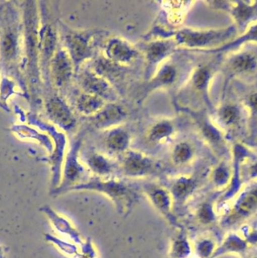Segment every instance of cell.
I'll use <instances>...</instances> for the list:
<instances>
[{
  "label": "cell",
  "instance_id": "1",
  "mask_svg": "<svg viewBox=\"0 0 257 258\" xmlns=\"http://www.w3.org/2000/svg\"><path fill=\"white\" fill-rule=\"evenodd\" d=\"M24 27L19 3L0 2V74L13 80L30 102L23 71Z\"/></svg>",
  "mask_w": 257,
  "mask_h": 258
},
{
  "label": "cell",
  "instance_id": "2",
  "mask_svg": "<svg viewBox=\"0 0 257 258\" xmlns=\"http://www.w3.org/2000/svg\"><path fill=\"white\" fill-rule=\"evenodd\" d=\"M19 3L24 27V63L23 71L28 87L30 102L39 99L42 84L39 67V29L40 17L38 2L23 1Z\"/></svg>",
  "mask_w": 257,
  "mask_h": 258
},
{
  "label": "cell",
  "instance_id": "3",
  "mask_svg": "<svg viewBox=\"0 0 257 258\" xmlns=\"http://www.w3.org/2000/svg\"><path fill=\"white\" fill-rule=\"evenodd\" d=\"M93 191L107 198L119 215L127 217L141 199V186L124 179L93 176L71 188V191Z\"/></svg>",
  "mask_w": 257,
  "mask_h": 258
},
{
  "label": "cell",
  "instance_id": "4",
  "mask_svg": "<svg viewBox=\"0 0 257 258\" xmlns=\"http://www.w3.org/2000/svg\"><path fill=\"white\" fill-rule=\"evenodd\" d=\"M237 30L234 25L213 29L185 28L177 34L175 42L190 49H217L235 38Z\"/></svg>",
  "mask_w": 257,
  "mask_h": 258
},
{
  "label": "cell",
  "instance_id": "5",
  "mask_svg": "<svg viewBox=\"0 0 257 258\" xmlns=\"http://www.w3.org/2000/svg\"><path fill=\"white\" fill-rule=\"evenodd\" d=\"M40 17L39 29V67L42 84L49 86L51 83L49 66L57 49V32L51 19L45 3L38 2Z\"/></svg>",
  "mask_w": 257,
  "mask_h": 258
},
{
  "label": "cell",
  "instance_id": "6",
  "mask_svg": "<svg viewBox=\"0 0 257 258\" xmlns=\"http://www.w3.org/2000/svg\"><path fill=\"white\" fill-rule=\"evenodd\" d=\"M234 198L231 209L221 221L224 227L230 228L257 212V180L248 182Z\"/></svg>",
  "mask_w": 257,
  "mask_h": 258
},
{
  "label": "cell",
  "instance_id": "7",
  "mask_svg": "<svg viewBox=\"0 0 257 258\" xmlns=\"http://www.w3.org/2000/svg\"><path fill=\"white\" fill-rule=\"evenodd\" d=\"M142 194L146 196L153 208L172 227H179L181 223L173 211V202L170 193L163 184L155 182H145L141 185Z\"/></svg>",
  "mask_w": 257,
  "mask_h": 258
},
{
  "label": "cell",
  "instance_id": "8",
  "mask_svg": "<svg viewBox=\"0 0 257 258\" xmlns=\"http://www.w3.org/2000/svg\"><path fill=\"white\" fill-rule=\"evenodd\" d=\"M212 8L226 12L237 31H245L257 22V1H213L207 2Z\"/></svg>",
  "mask_w": 257,
  "mask_h": 258
},
{
  "label": "cell",
  "instance_id": "9",
  "mask_svg": "<svg viewBox=\"0 0 257 258\" xmlns=\"http://www.w3.org/2000/svg\"><path fill=\"white\" fill-rule=\"evenodd\" d=\"M119 170L122 176L128 179H145L161 174L163 168L144 154L130 151L122 158Z\"/></svg>",
  "mask_w": 257,
  "mask_h": 258
},
{
  "label": "cell",
  "instance_id": "10",
  "mask_svg": "<svg viewBox=\"0 0 257 258\" xmlns=\"http://www.w3.org/2000/svg\"><path fill=\"white\" fill-rule=\"evenodd\" d=\"M162 184L172 196L174 213L178 217L198 189L199 180L194 175H180L166 179Z\"/></svg>",
  "mask_w": 257,
  "mask_h": 258
},
{
  "label": "cell",
  "instance_id": "11",
  "mask_svg": "<svg viewBox=\"0 0 257 258\" xmlns=\"http://www.w3.org/2000/svg\"><path fill=\"white\" fill-rule=\"evenodd\" d=\"M253 155L251 151L244 145L237 143L232 150V168L229 184L221 198V202L231 200L237 196L242 188L241 167L246 160Z\"/></svg>",
  "mask_w": 257,
  "mask_h": 258
},
{
  "label": "cell",
  "instance_id": "12",
  "mask_svg": "<svg viewBox=\"0 0 257 258\" xmlns=\"http://www.w3.org/2000/svg\"><path fill=\"white\" fill-rule=\"evenodd\" d=\"M74 64L63 48H57L49 66L51 82L58 88L66 86L71 81L74 73Z\"/></svg>",
  "mask_w": 257,
  "mask_h": 258
},
{
  "label": "cell",
  "instance_id": "13",
  "mask_svg": "<svg viewBox=\"0 0 257 258\" xmlns=\"http://www.w3.org/2000/svg\"><path fill=\"white\" fill-rule=\"evenodd\" d=\"M47 117L53 123L65 131H69L75 123L72 111L66 102L57 95H51L45 102Z\"/></svg>",
  "mask_w": 257,
  "mask_h": 258
},
{
  "label": "cell",
  "instance_id": "14",
  "mask_svg": "<svg viewBox=\"0 0 257 258\" xmlns=\"http://www.w3.org/2000/svg\"><path fill=\"white\" fill-rule=\"evenodd\" d=\"M80 83L85 93L95 95L104 100L116 99V95L110 84L98 73L86 71L81 75Z\"/></svg>",
  "mask_w": 257,
  "mask_h": 258
},
{
  "label": "cell",
  "instance_id": "15",
  "mask_svg": "<svg viewBox=\"0 0 257 258\" xmlns=\"http://www.w3.org/2000/svg\"><path fill=\"white\" fill-rule=\"evenodd\" d=\"M65 49L71 56L74 66L83 62L92 55V50L84 36L77 33L65 32Z\"/></svg>",
  "mask_w": 257,
  "mask_h": 258
},
{
  "label": "cell",
  "instance_id": "16",
  "mask_svg": "<svg viewBox=\"0 0 257 258\" xmlns=\"http://www.w3.org/2000/svg\"><path fill=\"white\" fill-rule=\"evenodd\" d=\"M39 211L43 213L50 220V223L54 226L55 230L59 233L72 240L76 244L81 245L83 240L80 232L76 229L75 226L70 222L69 220L65 218L60 214H57L51 207L48 205H44L39 208Z\"/></svg>",
  "mask_w": 257,
  "mask_h": 258
},
{
  "label": "cell",
  "instance_id": "17",
  "mask_svg": "<svg viewBox=\"0 0 257 258\" xmlns=\"http://www.w3.org/2000/svg\"><path fill=\"white\" fill-rule=\"evenodd\" d=\"M105 53L109 61L118 64H128L138 56V52L130 43L119 38H113L106 46Z\"/></svg>",
  "mask_w": 257,
  "mask_h": 258
},
{
  "label": "cell",
  "instance_id": "18",
  "mask_svg": "<svg viewBox=\"0 0 257 258\" xmlns=\"http://www.w3.org/2000/svg\"><path fill=\"white\" fill-rule=\"evenodd\" d=\"M193 250L187 230L181 224L175 229V235L171 241L168 258H190Z\"/></svg>",
  "mask_w": 257,
  "mask_h": 258
},
{
  "label": "cell",
  "instance_id": "19",
  "mask_svg": "<svg viewBox=\"0 0 257 258\" xmlns=\"http://www.w3.org/2000/svg\"><path fill=\"white\" fill-rule=\"evenodd\" d=\"M125 117V111L122 107L114 103L105 105L94 117V123L97 128H105L119 123Z\"/></svg>",
  "mask_w": 257,
  "mask_h": 258
},
{
  "label": "cell",
  "instance_id": "20",
  "mask_svg": "<svg viewBox=\"0 0 257 258\" xmlns=\"http://www.w3.org/2000/svg\"><path fill=\"white\" fill-rule=\"evenodd\" d=\"M244 237L237 233H230L219 246L216 247L210 258H218L228 253H243L248 247Z\"/></svg>",
  "mask_w": 257,
  "mask_h": 258
},
{
  "label": "cell",
  "instance_id": "21",
  "mask_svg": "<svg viewBox=\"0 0 257 258\" xmlns=\"http://www.w3.org/2000/svg\"><path fill=\"white\" fill-rule=\"evenodd\" d=\"M246 43L257 44V22L248 27L240 36L233 39L223 46L210 51L212 52H233Z\"/></svg>",
  "mask_w": 257,
  "mask_h": 258
},
{
  "label": "cell",
  "instance_id": "22",
  "mask_svg": "<svg viewBox=\"0 0 257 258\" xmlns=\"http://www.w3.org/2000/svg\"><path fill=\"white\" fill-rule=\"evenodd\" d=\"M86 164L97 177H111L116 169L112 161L98 153L91 154L86 159Z\"/></svg>",
  "mask_w": 257,
  "mask_h": 258
},
{
  "label": "cell",
  "instance_id": "23",
  "mask_svg": "<svg viewBox=\"0 0 257 258\" xmlns=\"http://www.w3.org/2000/svg\"><path fill=\"white\" fill-rule=\"evenodd\" d=\"M175 43L171 40H160L151 43L146 49V58L151 66L158 64L175 49Z\"/></svg>",
  "mask_w": 257,
  "mask_h": 258
},
{
  "label": "cell",
  "instance_id": "24",
  "mask_svg": "<svg viewBox=\"0 0 257 258\" xmlns=\"http://www.w3.org/2000/svg\"><path fill=\"white\" fill-rule=\"evenodd\" d=\"M104 106V99L87 93L80 95L76 103L79 112L86 116L96 115Z\"/></svg>",
  "mask_w": 257,
  "mask_h": 258
},
{
  "label": "cell",
  "instance_id": "25",
  "mask_svg": "<svg viewBox=\"0 0 257 258\" xmlns=\"http://www.w3.org/2000/svg\"><path fill=\"white\" fill-rule=\"evenodd\" d=\"M10 131L15 134L18 138L22 140H34L39 142V144L45 148L50 154L53 152L52 145L49 139L35 131L32 126L27 125L15 124L11 126Z\"/></svg>",
  "mask_w": 257,
  "mask_h": 258
},
{
  "label": "cell",
  "instance_id": "26",
  "mask_svg": "<svg viewBox=\"0 0 257 258\" xmlns=\"http://www.w3.org/2000/svg\"><path fill=\"white\" fill-rule=\"evenodd\" d=\"M231 66L237 73H250L257 69V59L250 53L237 54L231 59Z\"/></svg>",
  "mask_w": 257,
  "mask_h": 258
},
{
  "label": "cell",
  "instance_id": "27",
  "mask_svg": "<svg viewBox=\"0 0 257 258\" xmlns=\"http://www.w3.org/2000/svg\"><path fill=\"white\" fill-rule=\"evenodd\" d=\"M130 144L128 134L122 129L113 130L107 136L106 145L113 152H122L126 151Z\"/></svg>",
  "mask_w": 257,
  "mask_h": 258
},
{
  "label": "cell",
  "instance_id": "28",
  "mask_svg": "<svg viewBox=\"0 0 257 258\" xmlns=\"http://www.w3.org/2000/svg\"><path fill=\"white\" fill-rule=\"evenodd\" d=\"M198 123H199L201 133L208 143L216 149L221 148V146L223 145V137L221 133L218 131L217 128L210 123V121L205 117H199Z\"/></svg>",
  "mask_w": 257,
  "mask_h": 258
},
{
  "label": "cell",
  "instance_id": "29",
  "mask_svg": "<svg viewBox=\"0 0 257 258\" xmlns=\"http://www.w3.org/2000/svg\"><path fill=\"white\" fill-rule=\"evenodd\" d=\"M176 78L177 72L175 68L171 64H166L163 66L154 78H153L148 88L152 90L157 87L170 85L173 84Z\"/></svg>",
  "mask_w": 257,
  "mask_h": 258
},
{
  "label": "cell",
  "instance_id": "30",
  "mask_svg": "<svg viewBox=\"0 0 257 258\" xmlns=\"http://www.w3.org/2000/svg\"><path fill=\"white\" fill-rule=\"evenodd\" d=\"M240 109L236 105H225L219 108L218 117L219 121L225 126L231 127L239 123L241 117Z\"/></svg>",
  "mask_w": 257,
  "mask_h": 258
},
{
  "label": "cell",
  "instance_id": "31",
  "mask_svg": "<svg viewBox=\"0 0 257 258\" xmlns=\"http://www.w3.org/2000/svg\"><path fill=\"white\" fill-rule=\"evenodd\" d=\"M193 157V148L187 143H178L172 150V161L177 166L188 164Z\"/></svg>",
  "mask_w": 257,
  "mask_h": 258
},
{
  "label": "cell",
  "instance_id": "32",
  "mask_svg": "<svg viewBox=\"0 0 257 258\" xmlns=\"http://www.w3.org/2000/svg\"><path fill=\"white\" fill-rule=\"evenodd\" d=\"M16 85V83L10 78L6 77H1L0 78V108L4 111H10L7 102L12 95L22 96L21 93L15 91Z\"/></svg>",
  "mask_w": 257,
  "mask_h": 258
},
{
  "label": "cell",
  "instance_id": "33",
  "mask_svg": "<svg viewBox=\"0 0 257 258\" xmlns=\"http://www.w3.org/2000/svg\"><path fill=\"white\" fill-rule=\"evenodd\" d=\"M174 128L172 123L166 120L158 122L154 124L148 133L150 141L157 143L168 138L173 133Z\"/></svg>",
  "mask_w": 257,
  "mask_h": 258
},
{
  "label": "cell",
  "instance_id": "34",
  "mask_svg": "<svg viewBox=\"0 0 257 258\" xmlns=\"http://www.w3.org/2000/svg\"><path fill=\"white\" fill-rule=\"evenodd\" d=\"M231 177V169L225 163H221L216 166L212 173V182L215 186L219 188H226Z\"/></svg>",
  "mask_w": 257,
  "mask_h": 258
},
{
  "label": "cell",
  "instance_id": "35",
  "mask_svg": "<svg viewBox=\"0 0 257 258\" xmlns=\"http://www.w3.org/2000/svg\"><path fill=\"white\" fill-rule=\"evenodd\" d=\"M210 78H211V72L208 68L206 66L198 67L192 75V86L198 91H206L210 84Z\"/></svg>",
  "mask_w": 257,
  "mask_h": 258
},
{
  "label": "cell",
  "instance_id": "36",
  "mask_svg": "<svg viewBox=\"0 0 257 258\" xmlns=\"http://www.w3.org/2000/svg\"><path fill=\"white\" fill-rule=\"evenodd\" d=\"M197 220L202 225H210L216 220L214 206L210 202H203L195 212Z\"/></svg>",
  "mask_w": 257,
  "mask_h": 258
},
{
  "label": "cell",
  "instance_id": "37",
  "mask_svg": "<svg viewBox=\"0 0 257 258\" xmlns=\"http://www.w3.org/2000/svg\"><path fill=\"white\" fill-rule=\"evenodd\" d=\"M216 244L210 238L198 239L193 247L196 254L199 258H210L216 249Z\"/></svg>",
  "mask_w": 257,
  "mask_h": 258
},
{
  "label": "cell",
  "instance_id": "38",
  "mask_svg": "<svg viewBox=\"0 0 257 258\" xmlns=\"http://www.w3.org/2000/svg\"><path fill=\"white\" fill-rule=\"evenodd\" d=\"M45 238L48 241L55 243L58 246L59 248L61 249L62 251L65 252L67 254L69 255L70 256H74V258H77L79 255H80V250H79L78 247L77 246L78 244H68V243L60 241L58 238H54V237L51 236L50 235H45Z\"/></svg>",
  "mask_w": 257,
  "mask_h": 258
},
{
  "label": "cell",
  "instance_id": "39",
  "mask_svg": "<svg viewBox=\"0 0 257 258\" xmlns=\"http://www.w3.org/2000/svg\"><path fill=\"white\" fill-rule=\"evenodd\" d=\"M246 106L252 115L257 117V91L251 93L246 98Z\"/></svg>",
  "mask_w": 257,
  "mask_h": 258
},
{
  "label": "cell",
  "instance_id": "40",
  "mask_svg": "<svg viewBox=\"0 0 257 258\" xmlns=\"http://www.w3.org/2000/svg\"><path fill=\"white\" fill-rule=\"evenodd\" d=\"M248 181L257 180V158H252V161L248 164L246 170Z\"/></svg>",
  "mask_w": 257,
  "mask_h": 258
},
{
  "label": "cell",
  "instance_id": "41",
  "mask_svg": "<svg viewBox=\"0 0 257 258\" xmlns=\"http://www.w3.org/2000/svg\"><path fill=\"white\" fill-rule=\"evenodd\" d=\"M243 237L247 241L248 244L257 245V229H252V230L246 232Z\"/></svg>",
  "mask_w": 257,
  "mask_h": 258
},
{
  "label": "cell",
  "instance_id": "42",
  "mask_svg": "<svg viewBox=\"0 0 257 258\" xmlns=\"http://www.w3.org/2000/svg\"><path fill=\"white\" fill-rule=\"evenodd\" d=\"M8 250L9 248L6 246L0 245V258H6Z\"/></svg>",
  "mask_w": 257,
  "mask_h": 258
},
{
  "label": "cell",
  "instance_id": "43",
  "mask_svg": "<svg viewBox=\"0 0 257 258\" xmlns=\"http://www.w3.org/2000/svg\"><path fill=\"white\" fill-rule=\"evenodd\" d=\"M252 258H257V256H253Z\"/></svg>",
  "mask_w": 257,
  "mask_h": 258
},
{
  "label": "cell",
  "instance_id": "44",
  "mask_svg": "<svg viewBox=\"0 0 257 258\" xmlns=\"http://www.w3.org/2000/svg\"><path fill=\"white\" fill-rule=\"evenodd\" d=\"M0 76H1V74H0Z\"/></svg>",
  "mask_w": 257,
  "mask_h": 258
},
{
  "label": "cell",
  "instance_id": "45",
  "mask_svg": "<svg viewBox=\"0 0 257 258\" xmlns=\"http://www.w3.org/2000/svg\"><path fill=\"white\" fill-rule=\"evenodd\" d=\"M256 145H257V143H256Z\"/></svg>",
  "mask_w": 257,
  "mask_h": 258
}]
</instances>
